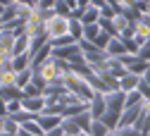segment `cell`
<instances>
[{"label": "cell", "instance_id": "obj_39", "mask_svg": "<svg viewBox=\"0 0 150 136\" xmlns=\"http://www.w3.org/2000/svg\"><path fill=\"white\" fill-rule=\"evenodd\" d=\"M64 3H67V5L71 7V10H76V0H64Z\"/></svg>", "mask_w": 150, "mask_h": 136}, {"label": "cell", "instance_id": "obj_24", "mask_svg": "<svg viewBox=\"0 0 150 136\" xmlns=\"http://www.w3.org/2000/svg\"><path fill=\"white\" fill-rule=\"evenodd\" d=\"M71 120L76 122V124H79V127H81L83 131H88V127H91V122H93V117H91V112H88V110H83V112H79L76 117H71Z\"/></svg>", "mask_w": 150, "mask_h": 136}, {"label": "cell", "instance_id": "obj_21", "mask_svg": "<svg viewBox=\"0 0 150 136\" xmlns=\"http://www.w3.org/2000/svg\"><path fill=\"white\" fill-rule=\"evenodd\" d=\"M69 33L76 38V41H81V38H83V24H81V19L69 17Z\"/></svg>", "mask_w": 150, "mask_h": 136}, {"label": "cell", "instance_id": "obj_45", "mask_svg": "<svg viewBox=\"0 0 150 136\" xmlns=\"http://www.w3.org/2000/svg\"><path fill=\"white\" fill-rule=\"evenodd\" d=\"M145 14H148V17H150V7H148V12H145Z\"/></svg>", "mask_w": 150, "mask_h": 136}, {"label": "cell", "instance_id": "obj_23", "mask_svg": "<svg viewBox=\"0 0 150 136\" xmlns=\"http://www.w3.org/2000/svg\"><path fill=\"white\" fill-rule=\"evenodd\" d=\"M31 76H33V69H24V72H17L14 76V84L19 86V88H26L31 84Z\"/></svg>", "mask_w": 150, "mask_h": 136}, {"label": "cell", "instance_id": "obj_26", "mask_svg": "<svg viewBox=\"0 0 150 136\" xmlns=\"http://www.w3.org/2000/svg\"><path fill=\"white\" fill-rule=\"evenodd\" d=\"M52 48H64V46H71V43H79L76 38H74L71 33H67V36H60V38H52Z\"/></svg>", "mask_w": 150, "mask_h": 136}, {"label": "cell", "instance_id": "obj_20", "mask_svg": "<svg viewBox=\"0 0 150 136\" xmlns=\"http://www.w3.org/2000/svg\"><path fill=\"white\" fill-rule=\"evenodd\" d=\"M62 129H64V136H79V134L83 131L71 117H64V120H62Z\"/></svg>", "mask_w": 150, "mask_h": 136}, {"label": "cell", "instance_id": "obj_17", "mask_svg": "<svg viewBox=\"0 0 150 136\" xmlns=\"http://www.w3.org/2000/svg\"><path fill=\"white\" fill-rule=\"evenodd\" d=\"M48 43H50V36L45 33V29L38 31V33L31 38V55H33V53H38V50H41L43 46H48Z\"/></svg>", "mask_w": 150, "mask_h": 136}, {"label": "cell", "instance_id": "obj_8", "mask_svg": "<svg viewBox=\"0 0 150 136\" xmlns=\"http://www.w3.org/2000/svg\"><path fill=\"white\" fill-rule=\"evenodd\" d=\"M19 33H24L22 26H3V31H0V46H5V48L12 50V46H14V41H17Z\"/></svg>", "mask_w": 150, "mask_h": 136}, {"label": "cell", "instance_id": "obj_40", "mask_svg": "<svg viewBox=\"0 0 150 136\" xmlns=\"http://www.w3.org/2000/svg\"><path fill=\"white\" fill-rule=\"evenodd\" d=\"M107 136H122V134H119V131H117V129H112V131H110V134H107Z\"/></svg>", "mask_w": 150, "mask_h": 136}, {"label": "cell", "instance_id": "obj_25", "mask_svg": "<svg viewBox=\"0 0 150 136\" xmlns=\"http://www.w3.org/2000/svg\"><path fill=\"white\" fill-rule=\"evenodd\" d=\"M100 31H103L100 24H86V26H83V38H86V41H96Z\"/></svg>", "mask_w": 150, "mask_h": 136}, {"label": "cell", "instance_id": "obj_34", "mask_svg": "<svg viewBox=\"0 0 150 136\" xmlns=\"http://www.w3.org/2000/svg\"><path fill=\"white\" fill-rule=\"evenodd\" d=\"M43 136H64V129H62V124H60V127H55V129H50V131H45Z\"/></svg>", "mask_w": 150, "mask_h": 136}, {"label": "cell", "instance_id": "obj_3", "mask_svg": "<svg viewBox=\"0 0 150 136\" xmlns=\"http://www.w3.org/2000/svg\"><path fill=\"white\" fill-rule=\"evenodd\" d=\"M52 57L64 60V62H69V65H81V62H86L83 50H81L79 43H71V46H64V48H52Z\"/></svg>", "mask_w": 150, "mask_h": 136}, {"label": "cell", "instance_id": "obj_4", "mask_svg": "<svg viewBox=\"0 0 150 136\" xmlns=\"http://www.w3.org/2000/svg\"><path fill=\"white\" fill-rule=\"evenodd\" d=\"M105 110H107V98H105V93H96V95L91 98V103H88L91 117H93V120H103Z\"/></svg>", "mask_w": 150, "mask_h": 136}, {"label": "cell", "instance_id": "obj_36", "mask_svg": "<svg viewBox=\"0 0 150 136\" xmlns=\"http://www.w3.org/2000/svg\"><path fill=\"white\" fill-rule=\"evenodd\" d=\"M5 115H7V103L0 98V117H5Z\"/></svg>", "mask_w": 150, "mask_h": 136}, {"label": "cell", "instance_id": "obj_14", "mask_svg": "<svg viewBox=\"0 0 150 136\" xmlns=\"http://www.w3.org/2000/svg\"><path fill=\"white\" fill-rule=\"evenodd\" d=\"M100 22V7L96 5H88L86 10H81V24H98Z\"/></svg>", "mask_w": 150, "mask_h": 136}, {"label": "cell", "instance_id": "obj_16", "mask_svg": "<svg viewBox=\"0 0 150 136\" xmlns=\"http://www.w3.org/2000/svg\"><path fill=\"white\" fill-rule=\"evenodd\" d=\"M12 69H14V72H24V69H31V53H24V55H14V57H12Z\"/></svg>", "mask_w": 150, "mask_h": 136}, {"label": "cell", "instance_id": "obj_30", "mask_svg": "<svg viewBox=\"0 0 150 136\" xmlns=\"http://www.w3.org/2000/svg\"><path fill=\"white\" fill-rule=\"evenodd\" d=\"M36 95H43V88H38V86L31 81V84L24 88V98H36Z\"/></svg>", "mask_w": 150, "mask_h": 136}, {"label": "cell", "instance_id": "obj_37", "mask_svg": "<svg viewBox=\"0 0 150 136\" xmlns=\"http://www.w3.org/2000/svg\"><path fill=\"white\" fill-rule=\"evenodd\" d=\"M88 5H91V0H76V7L79 10H86Z\"/></svg>", "mask_w": 150, "mask_h": 136}, {"label": "cell", "instance_id": "obj_38", "mask_svg": "<svg viewBox=\"0 0 150 136\" xmlns=\"http://www.w3.org/2000/svg\"><path fill=\"white\" fill-rule=\"evenodd\" d=\"M17 136H36V134H29L26 129H19V131H17Z\"/></svg>", "mask_w": 150, "mask_h": 136}, {"label": "cell", "instance_id": "obj_33", "mask_svg": "<svg viewBox=\"0 0 150 136\" xmlns=\"http://www.w3.org/2000/svg\"><path fill=\"white\" fill-rule=\"evenodd\" d=\"M117 131H119L122 136H141L136 127H117Z\"/></svg>", "mask_w": 150, "mask_h": 136}, {"label": "cell", "instance_id": "obj_44", "mask_svg": "<svg viewBox=\"0 0 150 136\" xmlns=\"http://www.w3.org/2000/svg\"><path fill=\"white\" fill-rule=\"evenodd\" d=\"M0 131H3V117H0Z\"/></svg>", "mask_w": 150, "mask_h": 136}, {"label": "cell", "instance_id": "obj_12", "mask_svg": "<svg viewBox=\"0 0 150 136\" xmlns=\"http://www.w3.org/2000/svg\"><path fill=\"white\" fill-rule=\"evenodd\" d=\"M105 53L110 57H122V55H126V46H124V41H122L119 36H112L110 43H107V48H105Z\"/></svg>", "mask_w": 150, "mask_h": 136}, {"label": "cell", "instance_id": "obj_28", "mask_svg": "<svg viewBox=\"0 0 150 136\" xmlns=\"http://www.w3.org/2000/svg\"><path fill=\"white\" fill-rule=\"evenodd\" d=\"M110 38H112V36H110L107 31H100V33H98V38H96V41H91V43H93V46H98V48H103V50H105V48H107V43H110Z\"/></svg>", "mask_w": 150, "mask_h": 136}, {"label": "cell", "instance_id": "obj_27", "mask_svg": "<svg viewBox=\"0 0 150 136\" xmlns=\"http://www.w3.org/2000/svg\"><path fill=\"white\" fill-rule=\"evenodd\" d=\"M98 24H100V29H103V31H107L110 36H117V29H115V24H112V19L100 17V22H98Z\"/></svg>", "mask_w": 150, "mask_h": 136}, {"label": "cell", "instance_id": "obj_1", "mask_svg": "<svg viewBox=\"0 0 150 136\" xmlns=\"http://www.w3.org/2000/svg\"><path fill=\"white\" fill-rule=\"evenodd\" d=\"M64 84H67V91H71L74 95H79L81 100H86V103H91V98L96 95V91L91 88V84L83 79V76H79V74H67L64 76Z\"/></svg>", "mask_w": 150, "mask_h": 136}, {"label": "cell", "instance_id": "obj_22", "mask_svg": "<svg viewBox=\"0 0 150 136\" xmlns=\"http://www.w3.org/2000/svg\"><path fill=\"white\" fill-rule=\"evenodd\" d=\"M19 129H22V124L17 122L12 115H5V117H3V131H7V134H17Z\"/></svg>", "mask_w": 150, "mask_h": 136}, {"label": "cell", "instance_id": "obj_32", "mask_svg": "<svg viewBox=\"0 0 150 136\" xmlns=\"http://www.w3.org/2000/svg\"><path fill=\"white\" fill-rule=\"evenodd\" d=\"M19 110H24L22 100H10L7 103V115H14V112H19Z\"/></svg>", "mask_w": 150, "mask_h": 136}, {"label": "cell", "instance_id": "obj_46", "mask_svg": "<svg viewBox=\"0 0 150 136\" xmlns=\"http://www.w3.org/2000/svg\"><path fill=\"white\" fill-rule=\"evenodd\" d=\"M33 5H38V0H33Z\"/></svg>", "mask_w": 150, "mask_h": 136}, {"label": "cell", "instance_id": "obj_29", "mask_svg": "<svg viewBox=\"0 0 150 136\" xmlns=\"http://www.w3.org/2000/svg\"><path fill=\"white\" fill-rule=\"evenodd\" d=\"M12 117L19 122V124H24V122H29V120H36V115H33V112H29V110H19V112H14Z\"/></svg>", "mask_w": 150, "mask_h": 136}, {"label": "cell", "instance_id": "obj_35", "mask_svg": "<svg viewBox=\"0 0 150 136\" xmlns=\"http://www.w3.org/2000/svg\"><path fill=\"white\" fill-rule=\"evenodd\" d=\"M134 5V0H115V7H129Z\"/></svg>", "mask_w": 150, "mask_h": 136}, {"label": "cell", "instance_id": "obj_9", "mask_svg": "<svg viewBox=\"0 0 150 136\" xmlns=\"http://www.w3.org/2000/svg\"><path fill=\"white\" fill-rule=\"evenodd\" d=\"M138 84H141V76L131 74V72H124V74L119 76V91H124V93L136 91V88H138Z\"/></svg>", "mask_w": 150, "mask_h": 136}, {"label": "cell", "instance_id": "obj_7", "mask_svg": "<svg viewBox=\"0 0 150 136\" xmlns=\"http://www.w3.org/2000/svg\"><path fill=\"white\" fill-rule=\"evenodd\" d=\"M134 127L138 129L141 136H150V103L148 100H143V110H141V115H138V120H136Z\"/></svg>", "mask_w": 150, "mask_h": 136}, {"label": "cell", "instance_id": "obj_18", "mask_svg": "<svg viewBox=\"0 0 150 136\" xmlns=\"http://www.w3.org/2000/svg\"><path fill=\"white\" fill-rule=\"evenodd\" d=\"M110 131H112V129H110L103 120H93L91 127H88V134H91V136H107Z\"/></svg>", "mask_w": 150, "mask_h": 136}, {"label": "cell", "instance_id": "obj_2", "mask_svg": "<svg viewBox=\"0 0 150 136\" xmlns=\"http://www.w3.org/2000/svg\"><path fill=\"white\" fill-rule=\"evenodd\" d=\"M43 29H45V33L50 36V41H52V38H60V36H67V33H69V17H64V14H52L50 19L43 22Z\"/></svg>", "mask_w": 150, "mask_h": 136}, {"label": "cell", "instance_id": "obj_43", "mask_svg": "<svg viewBox=\"0 0 150 136\" xmlns=\"http://www.w3.org/2000/svg\"><path fill=\"white\" fill-rule=\"evenodd\" d=\"M79 136H91V134H88V131H81V134H79Z\"/></svg>", "mask_w": 150, "mask_h": 136}, {"label": "cell", "instance_id": "obj_10", "mask_svg": "<svg viewBox=\"0 0 150 136\" xmlns=\"http://www.w3.org/2000/svg\"><path fill=\"white\" fill-rule=\"evenodd\" d=\"M22 105H24V110H29V112H33L36 117H38V115L45 110V95H36V98H24L22 100Z\"/></svg>", "mask_w": 150, "mask_h": 136}, {"label": "cell", "instance_id": "obj_41", "mask_svg": "<svg viewBox=\"0 0 150 136\" xmlns=\"http://www.w3.org/2000/svg\"><path fill=\"white\" fill-rule=\"evenodd\" d=\"M0 136H17V134H7V131H0Z\"/></svg>", "mask_w": 150, "mask_h": 136}, {"label": "cell", "instance_id": "obj_47", "mask_svg": "<svg viewBox=\"0 0 150 136\" xmlns=\"http://www.w3.org/2000/svg\"><path fill=\"white\" fill-rule=\"evenodd\" d=\"M0 31H3V22H0Z\"/></svg>", "mask_w": 150, "mask_h": 136}, {"label": "cell", "instance_id": "obj_5", "mask_svg": "<svg viewBox=\"0 0 150 136\" xmlns=\"http://www.w3.org/2000/svg\"><path fill=\"white\" fill-rule=\"evenodd\" d=\"M134 38H136L141 46L150 38V17L148 14H143L138 22H134Z\"/></svg>", "mask_w": 150, "mask_h": 136}, {"label": "cell", "instance_id": "obj_6", "mask_svg": "<svg viewBox=\"0 0 150 136\" xmlns=\"http://www.w3.org/2000/svg\"><path fill=\"white\" fill-rule=\"evenodd\" d=\"M62 115H55V112H48V110H43L38 117H36V122L41 124V129L43 131H50V129H55V127H60L62 124Z\"/></svg>", "mask_w": 150, "mask_h": 136}, {"label": "cell", "instance_id": "obj_19", "mask_svg": "<svg viewBox=\"0 0 150 136\" xmlns=\"http://www.w3.org/2000/svg\"><path fill=\"white\" fill-rule=\"evenodd\" d=\"M112 24H115V29H117V36L124 31V29H129L131 24H134V22H131V19L126 17V14H122V12H117L115 17H112Z\"/></svg>", "mask_w": 150, "mask_h": 136}, {"label": "cell", "instance_id": "obj_15", "mask_svg": "<svg viewBox=\"0 0 150 136\" xmlns=\"http://www.w3.org/2000/svg\"><path fill=\"white\" fill-rule=\"evenodd\" d=\"M52 55V43H48V46H43L38 53H33L31 55V69H36V67H41L45 60H48V57Z\"/></svg>", "mask_w": 150, "mask_h": 136}, {"label": "cell", "instance_id": "obj_42", "mask_svg": "<svg viewBox=\"0 0 150 136\" xmlns=\"http://www.w3.org/2000/svg\"><path fill=\"white\" fill-rule=\"evenodd\" d=\"M3 12H5V5H0V17H3Z\"/></svg>", "mask_w": 150, "mask_h": 136}, {"label": "cell", "instance_id": "obj_31", "mask_svg": "<svg viewBox=\"0 0 150 136\" xmlns=\"http://www.w3.org/2000/svg\"><path fill=\"white\" fill-rule=\"evenodd\" d=\"M136 55H138V60H143V62H148V65H150V43H143V46L138 48V53H136Z\"/></svg>", "mask_w": 150, "mask_h": 136}, {"label": "cell", "instance_id": "obj_11", "mask_svg": "<svg viewBox=\"0 0 150 136\" xmlns=\"http://www.w3.org/2000/svg\"><path fill=\"white\" fill-rule=\"evenodd\" d=\"M0 98H3L5 103H10V100H24V88H19L17 84L3 86V88H0Z\"/></svg>", "mask_w": 150, "mask_h": 136}, {"label": "cell", "instance_id": "obj_13", "mask_svg": "<svg viewBox=\"0 0 150 136\" xmlns=\"http://www.w3.org/2000/svg\"><path fill=\"white\" fill-rule=\"evenodd\" d=\"M24 53H31V36L19 33L17 41H14V46H12V57L14 55H24Z\"/></svg>", "mask_w": 150, "mask_h": 136}]
</instances>
